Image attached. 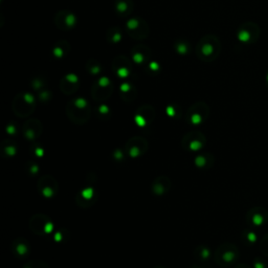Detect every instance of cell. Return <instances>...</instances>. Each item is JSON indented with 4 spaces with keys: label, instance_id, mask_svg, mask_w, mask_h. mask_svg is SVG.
I'll return each mask as SVG.
<instances>
[{
    "label": "cell",
    "instance_id": "obj_1",
    "mask_svg": "<svg viewBox=\"0 0 268 268\" xmlns=\"http://www.w3.org/2000/svg\"><path fill=\"white\" fill-rule=\"evenodd\" d=\"M221 53V42L215 35L209 34L203 36L195 48L196 57L202 62H213Z\"/></svg>",
    "mask_w": 268,
    "mask_h": 268
},
{
    "label": "cell",
    "instance_id": "obj_2",
    "mask_svg": "<svg viewBox=\"0 0 268 268\" xmlns=\"http://www.w3.org/2000/svg\"><path fill=\"white\" fill-rule=\"evenodd\" d=\"M66 115L72 123L85 124L90 118L91 107L85 99L77 97L66 105Z\"/></svg>",
    "mask_w": 268,
    "mask_h": 268
},
{
    "label": "cell",
    "instance_id": "obj_3",
    "mask_svg": "<svg viewBox=\"0 0 268 268\" xmlns=\"http://www.w3.org/2000/svg\"><path fill=\"white\" fill-rule=\"evenodd\" d=\"M36 102L32 93L22 92L16 95L13 101V110L19 117H28L35 110Z\"/></svg>",
    "mask_w": 268,
    "mask_h": 268
},
{
    "label": "cell",
    "instance_id": "obj_4",
    "mask_svg": "<svg viewBox=\"0 0 268 268\" xmlns=\"http://www.w3.org/2000/svg\"><path fill=\"white\" fill-rule=\"evenodd\" d=\"M126 34L133 40L142 41L149 36V27L142 18L132 17L126 22Z\"/></svg>",
    "mask_w": 268,
    "mask_h": 268
},
{
    "label": "cell",
    "instance_id": "obj_5",
    "mask_svg": "<svg viewBox=\"0 0 268 268\" xmlns=\"http://www.w3.org/2000/svg\"><path fill=\"white\" fill-rule=\"evenodd\" d=\"M261 35V29L256 22L242 23L237 31V39L243 44L257 43Z\"/></svg>",
    "mask_w": 268,
    "mask_h": 268
},
{
    "label": "cell",
    "instance_id": "obj_6",
    "mask_svg": "<svg viewBox=\"0 0 268 268\" xmlns=\"http://www.w3.org/2000/svg\"><path fill=\"white\" fill-rule=\"evenodd\" d=\"M113 92V84L107 77H102L91 87V96L96 102L106 101Z\"/></svg>",
    "mask_w": 268,
    "mask_h": 268
},
{
    "label": "cell",
    "instance_id": "obj_7",
    "mask_svg": "<svg viewBox=\"0 0 268 268\" xmlns=\"http://www.w3.org/2000/svg\"><path fill=\"white\" fill-rule=\"evenodd\" d=\"M210 108L204 102L193 104L187 111L185 119L191 125H200L208 118Z\"/></svg>",
    "mask_w": 268,
    "mask_h": 268
},
{
    "label": "cell",
    "instance_id": "obj_8",
    "mask_svg": "<svg viewBox=\"0 0 268 268\" xmlns=\"http://www.w3.org/2000/svg\"><path fill=\"white\" fill-rule=\"evenodd\" d=\"M239 257V252L235 245L225 244L217 250L215 259L216 262L221 266L232 265Z\"/></svg>",
    "mask_w": 268,
    "mask_h": 268
},
{
    "label": "cell",
    "instance_id": "obj_9",
    "mask_svg": "<svg viewBox=\"0 0 268 268\" xmlns=\"http://www.w3.org/2000/svg\"><path fill=\"white\" fill-rule=\"evenodd\" d=\"M55 24L62 31H68L77 26V16L69 10H62L55 16Z\"/></svg>",
    "mask_w": 268,
    "mask_h": 268
},
{
    "label": "cell",
    "instance_id": "obj_10",
    "mask_svg": "<svg viewBox=\"0 0 268 268\" xmlns=\"http://www.w3.org/2000/svg\"><path fill=\"white\" fill-rule=\"evenodd\" d=\"M112 70L119 78H128L133 71L132 63L125 56H118L112 61Z\"/></svg>",
    "mask_w": 268,
    "mask_h": 268
},
{
    "label": "cell",
    "instance_id": "obj_11",
    "mask_svg": "<svg viewBox=\"0 0 268 268\" xmlns=\"http://www.w3.org/2000/svg\"><path fill=\"white\" fill-rule=\"evenodd\" d=\"M205 143V137L198 131H192L188 133L182 139L183 148L190 151L200 150Z\"/></svg>",
    "mask_w": 268,
    "mask_h": 268
},
{
    "label": "cell",
    "instance_id": "obj_12",
    "mask_svg": "<svg viewBox=\"0 0 268 268\" xmlns=\"http://www.w3.org/2000/svg\"><path fill=\"white\" fill-rule=\"evenodd\" d=\"M154 117H155L154 108L149 105H145L137 109L134 115V120L139 127H146L152 124Z\"/></svg>",
    "mask_w": 268,
    "mask_h": 268
},
{
    "label": "cell",
    "instance_id": "obj_13",
    "mask_svg": "<svg viewBox=\"0 0 268 268\" xmlns=\"http://www.w3.org/2000/svg\"><path fill=\"white\" fill-rule=\"evenodd\" d=\"M38 188L43 196H45L46 198H52L58 192L59 187H58V182L53 176L45 175L39 180Z\"/></svg>",
    "mask_w": 268,
    "mask_h": 268
},
{
    "label": "cell",
    "instance_id": "obj_14",
    "mask_svg": "<svg viewBox=\"0 0 268 268\" xmlns=\"http://www.w3.org/2000/svg\"><path fill=\"white\" fill-rule=\"evenodd\" d=\"M131 57L136 65H145L151 61V51L145 44H136L131 52Z\"/></svg>",
    "mask_w": 268,
    "mask_h": 268
},
{
    "label": "cell",
    "instance_id": "obj_15",
    "mask_svg": "<svg viewBox=\"0 0 268 268\" xmlns=\"http://www.w3.org/2000/svg\"><path fill=\"white\" fill-rule=\"evenodd\" d=\"M30 226L34 233L37 235H42L45 233H50V229L52 230V221L44 215H37L32 218L30 222Z\"/></svg>",
    "mask_w": 268,
    "mask_h": 268
},
{
    "label": "cell",
    "instance_id": "obj_16",
    "mask_svg": "<svg viewBox=\"0 0 268 268\" xmlns=\"http://www.w3.org/2000/svg\"><path fill=\"white\" fill-rule=\"evenodd\" d=\"M148 148V143L141 137H133L126 145V152L131 157L141 156Z\"/></svg>",
    "mask_w": 268,
    "mask_h": 268
},
{
    "label": "cell",
    "instance_id": "obj_17",
    "mask_svg": "<svg viewBox=\"0 0 268 268\" xmlns=\"http://www.w3.org/2000/svg\"><path fill=\"white\" fill-rule=\"evenodd\" d=\"M80 87V80L77 75L68 74L65 75L60 82V89L64 94H74Z\"/></svg>",
    "mask_w": 268,
    "mask_h": 268
},
{
    "label": "cell",
    "instance_id": "obj_18",
    "mask_svg": "<svg viewBox=\"0 0 268 268\" xmlns=\"http://www.w3.org/2000/svg\"><path fill=\"white\" fill-rule=\"evenodd\" d=\"M23 133L28 139L34 140L42 133V125L38 119H30L23 127Z\"/></svg>",
    "mask_w": 268,
    "mask_h": 268
},
{
    "label": "cell",
    "instance_id": "obj_19",
    "mask_svg": "<svg viewBox=\"0 0 268 268\" xmlns=\"http://www.w3.org/2000/svg\"><path fill=\"white\" fill-rule=\"evenodd\" d=\"M97 199L95 191L91 188H86L84 189L78 196H77V202L81 207H90L92 205L95 200Z\"/></svg>",
    "mask_w": 268,
    "mask_h": 268
},
{
    "label": "cell",
    "instance_id": "obj_20",
    "mask_svg": "<svg viewBox=\"0 0 268 268\" xmlns=\"http://www.w3.org/2000/svg\"><path fill=\"white\" fill-rule=\"evenodd\" d=\"M133 7L134 4L132 0H116L115 2L116 14L121 18L128 17L132 13Z\"/></svg>",
    "mask_w": 268,
    "mask_h": 268
},
{
    "label": "cell",
    "instance_id": "obj_21",
    "mask_svg": "<svg viewBox=\"0 0 268 268\" xmlns=\"http://www.w3.org/2000/svg\"><path fill=\"white\" fill-rule=\"evenodd\" d=\"M120 97L125 102H132L136 97V88L131 83H123L119 87Z\"/></svg>",
    "mask_w": 268,
    "mask_h": 268
},
{
    "label": "cell",
    "instance_id": "obj_22",
    "mask_svg": "<svg viewBox=\"0 0 268 268\" xmlns=\"http://www.w3.org/2000/svg\"><path fill=\"white\" fill-rule=\"evenodd\" d=\"M258 211H259V208L254 209V213L253 212L249 213V217H251V223H253L256 226H260L263 223H265V221L267 220V217H268V214L265 210H262L261 213H259Z\"/></svg>",
    "mask_w": 268,
    "mask_h": 268
},
{
    "label": "cell",
    "instance_id": "obj_23",
    "mask_svg": "<svg viewBox=\"0 0 268 268\" xmlns=\"http://www.w3.org/2000/svg\"><path fill=\"white\" fill-rule=\"evenodd\" d=\"M170 189V180L167 177H159L154 180L152 184V191L156 195H162Z\"/></svg>",
    "mask_w": 268,
    "mask_h": 268
},
{
    "label": "cell",
    "instance_id": "obj_24",
    "mask_svg": "<svg viewBox=\"0 0 268 268\" xmlns=\"http://www.w3.org/2000/svg\"><path fill=\"white\" fill-rule=\"evenodd\" d=\"M70 51V45L66 41H61L53 50V56L56 59H63Z\"/></svg>",
    "mask_w": 268,
    "mask_h": 268
},
{
    "label": "cell",
    "instance_id": "obj_25",
    "mask_svg": "<svg viewBox=\"0 0 268 268\" xmlns=\"http://www.w3.org/2000/svg\"><path fill=\"white\" fill-rule=\"evenodd\" d=\"M106 39L110 43H119L123 39V34H121L120 30L117 27H112L108 30Z\"/></svg>",
    "mask_w": 268,
    "mask_h": 268
},
{
    "label": "cell",
    "instance_id": "obj_26",
    "mask_svg": "<svg viewBox=\"0 0 268 268\" xmlns=\"http://www.w3.org/2000/svg\"><path fill=\"white\" fill-rule=\"evenodd\" d=\"M86 70L89 72L90 75H92V76H97L99 74H101L102 65H101L99 62H97V61L90 59V60L87 61V63H86Z\"/></svg>",
    "mask_w": 268,
    "mask_h": 268
},
{
    "label": "cell",
    "instance_id": "obj_27",
    "mask_svg": "<svg viewBox=\"0 0 268 268\" xmlns=\"http://www.w3.org/2000/svg\"><path fill=\"white\" fill-rule=\"evenodd\" d=\"M175 51L180 55H187L190 52V45L187 41H177L175 42Z\"/></svg>",
    "mask_w": 268,
    "mask_h": 268
},
{
    "label": "cell",
    "instance_id": "obj_28",
    "mask_svg": "<svg viewBox=\"0 0 268 268\" xmlns=\"http://www.w3.org/2000/svg\"><path fill=\"white\" fill-rule=\"evenodd\" d=\"M17 246H13L16 250V254L19 255V257H24L28 255L29 252V245L27 244V242H17Z\"/></svg>",
    "mask_w": 268,
    "mask_h": 268
},
{
    "label": "cell",
    "instance_id": "obj_29",
    "mask_svg": "<svg viewBox=\"0 0 268 268\" xmlns=\"http://www.w3.org/2000/svg\"><path fill=\"white\" fill-rule=\"evenodd\" d=\"M160 70V65L155 61H150L147 65L148 75H155Z\"/></svg>",
    "mask_w": 268,
    "mask_h": 268
},
{
    "label": "cell",
    "instance_id": "obj_30",
    "mask_svg": "<svg viewBox=\"0 0 268 268\" xmlns=\"http://www.w3.org/2000/svg\"><path fill=\"white\" fill-rule=\"evenodd\" d=\"M265 84H266V87L268 89V70H267V74H266V77H265Z\"/></svg>",
    "mask_w": 268,
    "mask_h": 268
}]
</instances>
